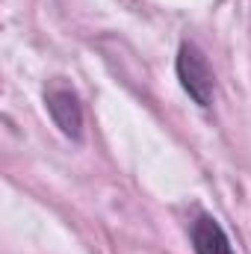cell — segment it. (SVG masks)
<instances>
[{"instance_id": "1", "label": "cell", "mask_w": 251, "mask_h": 254, "mask_svg": "<svg viewBox=\"0 0 251 254\" xmlns=\"http://www.w3.org/2000/svg\"><path fill=\"white\" fill-rule=\"evenodd\" d=\"M178 80H181L184 92H187L198 107H210L213 92H216L213 68L207 63V57L192 42H184L181 51H178Z\"/></svg>"}, {"instance_id": "2", "label": "cell", "mask_w": 251, "mask_h": 254, "mask_svg": "<svg viewBox=\"0 0 251 254\" xmlns=\"http://www.w3.org/2000/svg\"><path fill=\"white\" fill-rule=\"evenodd\" d=\"M45 104H48L51 119L57 122V127L63 130L65 136L80 139V133H83V110H80L77 95H74L68 86H54V89L45 95Z\"/></svg>"}, {"instance_id": "3", "label": "cell", "mask_w": 251, "mask_h": 254, "mask_svg": "<svg viewBox=\"0 0 251 254\" xmlns=\"http://www.w3.org/2000/svg\"><path fill=\"white\" fill-rule=\"evenodd\" d=\"M192 249L195 254H234V246L225 234V228L213 219V216H198L192 222Z\"/></svg>"}]
</instances>
